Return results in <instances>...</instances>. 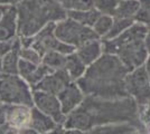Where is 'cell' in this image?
Returning <instances> with one entry per match:
<instances>
[{
  "instance_id": "cell-37",
  "label": "cell",
  "mask_w": 150,
  "mask_h": 134,
  "mask_svg": "<svg viewBox=\"0 0 150 134\" xmlns=\"http://www.w3.org/2000/svg\"><path fill=\"white\" fill-rule=\"evenodd\" d=\"M146 68H147V72H148V75H149V78H150V56L148 58V60H147V63H146Z\"/></svg>"
},
{
  "instance_id": "cell-35",
  "label": "cell",
  "mask_w": 150,
  "mask_h": 134,
  "mask_svg": "<svg viewBox=\"0 0 150 134\" xmlns=\"http://www.w3.org/2000/svg\"><path fill=\"white\" fill-rule=\"evenodd\" d=\"M20 131V133L21 134H40L39 132H37L36 130H34V128H21V130H19Z\"/></svg>"
},
{
  "instance_id": "cell-5",
  "label": "cell",
  "mask_w": 150,
  "mask_h": 134,
  "mask_svg": "<svg viewBox=\"0 0 150 134\" xmlns=\"http://www.w3.org/2000/svg\"><path fill=\"white\" fill-rule=\"evenodd\" d=\"M0 103L34 106L33 88L23 77L13 74H0Z\"/></svg>"
},
{
  "instance_id": "cell-11",
  "label": "cell",
  "mask_w": 150,
  "mask_h": 134,
  "mask_svg": "<svg viewBox=\"0 0 150 134\" xmlns=\"http://www.w3.org/2000/svg\"><path fill=\"white\" fill-rule=\"evenodd\" d=\"M18 37L17 6H5L0 18V41H13Z\"/></svg>"
},
{
  "instance_id": "cell-4",
  "label": "cell",
  "mask_w": 150,
  "mask_h": 134,
  "mask_svg": "<svg viewBox=\"0 0 150 134\" xmlns=\"http://www.w3.org/2000/svg\"><path fill=\"white\" fill-rule=\"evenodd\" d=\"M18 10V36H35L45 26L67 17L57 0H21Z\"/></svg>"
},
{
  "instance_id": "cell-12",
  "label": "cell",
  "mask_w": 150,
  "mask_h": 134,
  "mask_svg": "<svg viewBox=\"0 0 150 134\" xmlns=\"http://www.w3.org/2000/svg\"><path fill=\"white\" fill-rule=\"evenodd\" d=\"M85 96L86 95L79 86L77 82H72L57 95V97L61 102L64 114L69 115L81 105Z\"/></svg>"
},
{
  "instance_id": "cell-30",
  "label": "cell",
  "mask_w": 150,
  "mask_h": 134,
  "mask_svg": "<svg viewBox=\"0 0 150 134\" xmlns=\"http://www.w3.org/2000/svg\"><path fill=\"white\" fill-rule=\"evenodd\" d=\"M6 124V104L0 103V126Z\"/></svg>"
},
{
  "instance_id": "cell-26",
  "label": "cell",
  "mask_w": 150,
  "mask_h": 134,
  "mask_svg": "<svg viewBox=\"0 0 150 134\" xmlns=\"http://www.w3.org/2000/svg\"><path fill=\"white\" fill-rule=\"evenodd\" d=\"M20 58L34 64H42V55L34 47H23L20 49Z\"/></svg>"
},
{
  "instance_id": "cell-3",
  "label": "cell",
  "mask_w": 150,
  "mask_h": 134,
  "mask_svg": "<svg viewBox=\"0 0 150 134\" xmlns=\"http://www.w3.org/2000/svg\"><path fill=\"white\" fill-rule=\"evenodd\" d=\"M148 25L134 21V24L125 32L113 39L103 41V51L106 54L115 55L127 66L129 70L144 66L150 54L144 45V36Z\"/></svg>"
},
{
  "instance_id": "cell-2",
  "label": "cell",
  "mask_w": 150,
  "mask_h": 134,
  "mask_svg": "<svg viewBox=\"0 0 150 134\" xmlns=\"http://www.w3.org/2000/svg\"><path fill=\"white\" fill-rule=\"evenodd\" d=\"M129 72L118 56L104 53L88 66L77 84L84 94L88 96L104 100L130 97L125 89V77Z\"/></svg>"
},
{
  "instance_id": "cell-41",
  "label": "cell",
  "mask_w": 150,
  "mask_h": 134,
  "mask_svg": "<svg viewBox=\"0 0 150 134\" xmlns=\"http://www.w3.org/2000/svg\"><path fill=\"white\" fill-rule=\"evenodd\" d=\"M130 134H141V132H140L139 130H137V131H134V132H132V133H130Z\"/></svg>"
},
{
  "instance_id": "cell-19",
  "label": "cell",
  "mask_w": 150,
  "mask_h": 134,
  "mask_svg": "<svg viewBox=\"0 0 150 134\" xmlns=\"http://www.w3.org/2000/svg\"><path fill=\"white\" fill-rule=\"evenodd\" d=\"M140 9L141 5L139 0H120L113 17L122 19H134Z\"/></svg>"
},
{
  "instance_id": "cell-15",
  "label": "cell",
  "mask_w": 150,
  "mask_h": 134,
  "mask_svg": "<svg viewBox=\"0 0 150 134\" xmlns=\"http://www.w3.org/2000/svg\"><path fill=\"white\" fill-rule=\"evenodd\" d=\"M139 128L132 124H113L96 126L90 130H66V134H130Z\"/></svg>"
},
{
  "instance_id": "cell-14",
  "label": "cell",
  "mask_w": 150,
  "mask_h": 134,
  "mask_svg": "<svg viewBox=\"0 0 150 134\" xmlns=\"http://www.w3.org/2000/svg\"><path fill=\"white\" fill-rule=\"evenodd\" d=\"M75 53L83 60V63L88 67L90 65H92L94 62H96L104 54L103 41L100 38L90 40L80 47H77Z\"/></svg>"
},
{
  "instance_id": "cell-7",
  "label": "cell",
  "mask_w": 150,
  "mask_h": 134,
  "mask_svg": "<svg viewBox=\"0 0 150 134\" xmlns=\"http://www.w3.org/2000/svg\"><path fill=\"white\" fill-rule=\"evenodd\" d=\"M125 89L139 107L150 104V78L146 65L140 66L128 73L125 77Z\"/></svg>"
},
{
  "instance_id": "cell-25",
  "label": "cell",
  "mask_w": 150,
  "mask_h": 134,
  "mask_svg": "<svg viewBox=\"0 0 150 134\" xmlns=\"http://www.w3.org/2000/svg\"><path fill=\"white\" fill-rule=\"evenodd\" d=\"M119 1L120 0H95L94 8H96L101 13L114 16Z\"/></svg>"
},
{
  "instance_id": "cell-27",
  "label": "cell",
  "mask_w": 150,
  "mask_h": 134,
  "mask_svg": "<svg viewBox=\"0 0 150 134\" xmlns=\"http://www.w3.org/2000/svg\"><path fill=\"white\" fill-rule=\"evenodd\" d=\"M39 64H34L31 62H28L26 59L20 58L18 65V75L20 77H23L24 79H26L28 76H30L31 73L37 68V66Z\"/></svg>"
},
{
  "instance_id": "cell-6",
  "label": "cell",
  "mask_w": 150,
  "mask_h": 134,
  "mask_svg": "<svg viewBox=\"0 0 150 134\" xmlns=\"http://www.w3.org/2000/svg\"><path fill=\"white\" fill-rule=\"evenodd\" d=\"M55 35L59 40L73 46L75 49L90 40L99 38L92 27L82 25L69 17L55 24Z\"/></svg>"
},
{
  "instance_id": "cell-10",
  "label": "cell",
  "mask_w": 150,
  "mask_h": 134,
  "mask_svg": "<svg viewBox=\"0 0 150 134\" xmlns=\"http://www.w3.org/2000/svg\"><path fill=\"white\" fill-rule=\"evenodd\" d=\"M72 82L73 81L69 75V73L65 70V68H62V69L53 70L48 75H46L33 89H38L54 95H58Z\"/></svg>"
},
{
  "instance_id": "cell-31",
  "label": "cell",
  "mask_w": 150,
  "mask_h": 134,
  "mask_svg": "<svg viewBox=\"0 0 150 134\" xmlns=\"http://www.w3.org/2000/svg\"><path fill=\"white\" fill-rule=\"evenodd\" d=\"M21 0H0V7L5 6H16Z\"/></svg>"
},
{
  "instance_id": "cell-17",
  "label": "cell",
  "mask_w": 150,
  "mask_h": 134,
  "mask_svg": "<svg viewBox=\"0 0 150 134\" xmlns=\"http://www.w3.org/2000/svg\"><path fill=\"white\" fill-rule=\"evenodd\" d=\"M57 126H58V124L54 121V119H52L50 115L43 113L42 111L36 109L35 106H33L29 128L36 130L40 134H45L52 130H54Z\"/></svg>"
},
{
  "instance_id": "cell-34",
  "label": "cell",
  "mask_w": 150,
  "mask_h": 134,
  "mask_svg": "<svg viewBox=\"0 0 150 134\" xmlns=\"http://www.w3.org/2000/svg\"><path fill=\"white\" fill-rule=\"evenodd\" d=\"M144 45H146L147 51H149L150 54V25H148V30H147V34L144 36Z\"/></svg>"
},
{
  "instance_id": "cell-40",
  "label": "cell",
  "mask_w": 150,
  "mask_h": 134,
  "mask_svg": "<svg viewBox=\"0 0 150 134\" xmlns=\"http://www.w3.org/2000/svg\"><path fill=\"white\" fill-rule=\"evenodd\" d=\"M2 13H4V7H0V18L2 16Z\"/></svg>"
},
{
  "instance_id": "cell-13",
  "label": "cell",
  "mask_w": 150,
  "mask_h": 134,
  "mask_svg": "<svg viewBox=\"0 0 150 134\" xmlns=\"http://www.w3.org/2000/svg\"><path fill=\"white\" fill-rule=\"evenodd\" d=\"M33 106L21 104H6V124L16 130L28 128L31 120Z\"/></svg>"
},
{
  "instance_id": "cell-38",
  "label": "cell",
  "mask_w": 150,
  "mask_h": 134,
  "mask_svg": "<svg viewBox=\"0 0 150 134\" xmlns=\"http://www.w3.org/2000/svg\"><path fill=\"white\" fill-rule=\"evenodd\" d=\"M0 74H2V59L0 58Z\"/></svg>"
},
{
  "instance_id": "cell-9",
  "label": "cell",
  "mask_w": 150,
  "mask_h": 134,
  "mask_svg": "<svg viewBox=\"0 0 150 134\" xmlns=\"http://www.w3.org/2000/svg\"><path fill=\"white\" fill-rule=\"evenodd\" d=\"M33 101H34V106L36 109L42 111L45 114L50 115L58 125L64 126L67 115L64 114L57 95L38 89H33Z\"/></svg>"
},
{
  "instance_id": "cell-29",
  "label": "cell",
  "mask_w": 150,
  "mask_h": 134,
  "mask_svg": "<svg viewBox=\"0 0 150 134\" xmlns=\"http://www.w3.org/2000/svg\"><path fill=\"white\" fill-rule=\"evenodd\" d=\"M13 41H0V58L1 59L4 58V56L8 51H10V48L13 46Z\"/></svg>"
},
{
  "instance_id": "cell-32",
  "label": "cell",
  "mask_w": 150,
  "mask_h": 134,
  "mask_svg": "<svg viewBox=\"0 0 150 134\" xmlns=\"http://www.w3.org/2000/svg\"><path fill=\"white\" fill-rule=\"evenodd\" d=\"M45 134H66V128H64L63 125H58L57 128H55L54 130H52V131Z\"/></svg>"
},
{
  "instance_id": "cell-8",
  "label": "cell",
  "mask_w": 150,
  "mask_h": 134,
  "mask_svg": "<svg viewBox=\"0 0 150 134\" xmlns=\"http://www.w3.org/2000/svg\"><path fill=\"white\" fill-rule=\"evenodd\" d=\"M55 24L56 22H50L35 36H33L31 47H34L42 55V57L44 54L50 51H58L64 55H69L76 51L73 46L65 44L57 38L55 35Z\"/></svg>"
},
{
  "instance_id": "cell-33",
  "label": "cell",
  "mask_w": 150,
  "mask_h": 134,
  "mask_svg": "<svg viewBox=\"0 0 150 134\" xmlns=\"http://www.w3.org/2000/svg\"><path fill=\"white\" fill-rule=\"evenodd\" d=\"M13 130H16V128H13L8 124H4L2 126H0V134H11Z\"/></svg>"
},
{
  "instance_id": "cell-22",
  "label": "cell",
  "mask_w": 150,
  "mask_h": 134,
  "mask_svg": "<svg viewBox=\"0 0 150 134\" xmlns=\"http://www.w3.org/2000/svg\"><path fill=\"white\" fill-rule=\"evenodd\" d=\"M113 21H114L113 16L101 13L100 17L98 18V20L95 21V24L92 27L95 34L99 36V38L103 39L109 34V32L111 30V27L113 25Z\"/></svg>"
},
{
  "instance_id": "cell-18",
  "label": "cell",
  "mask_w": 150,
  "mask_h": 134,
  "mask_svg": "<svg viewBox=\"0 0 150 134\" xmlns=\"http://www.w3.org/2000/svg\"><path fill=\"white\" fill-rule=\"evenodd\" d=\"M65 70L69 73L73 82H77L81 78L88 69V66L83 63L81 58L77 56L76 53H72L67 55L66 63H65Z\"/></svg>"
},
{
  "instance_id": "cell-39",
  "label": "cell",
  "mask_w": 150,
  "mask_h": 134,
  "mask_svg": "<svg viewBox=\"0 0 150 134\" xmlns=\"http://www.w3.org/2000/svg\"><path fill=\"white\" fill-rule=\"evenodd\" d=\"M11 134H21V133H20V131H19V130H13V132Z\"/></svg>"
},
{
  "instance_id": "cell-24",
  "label": "cell",
  "mask_w": 150,
  "mask_h": 134,
  "mask_svg": "<svg viewBox=\"0 0 150 134\" xmlns=\"http://www.w3.org/2000/svg\"><path fill=\"white\" fill-rule=\"evenodd\" d=\"M61 6L66 10H86L94 8L95 0H57Z\"/></svg>"
},
{
  "instance_id": "cell-36",
  "label": "cell",
  "mask_w": 150,
  "mask_h": 134,
  "mask_svg": "<svg viewBox=\"0 0 150 134\" xmlns=\"http://www.w3.org/2000/svg\"><path fill=\"white\" fill-rule=\"evenodd\" d=\"M139 1L141 5V9L150 11V0H139Z\"/></svg>"
},
{
  "instance_id": "cell-1",
  "label": "cell",
  "mask_w": 150,
  "mask_h": 134,
  "mask_svg": "<svg viewBox=\"0 0 150 134\" xmlns=\"http://www.w3.org/2000/svg\"><path fill=\"white\" fill-rule=\"evenodd\" d=\"M125 123L139 130L144 128L139 106L132 97L104 100L86 95L81 105L67 115L64 128L85 131L96 126Z\"/></svg>"
},
{
  "instance_id": "cell-21",
  "label": "cell",
  "mask_w": 150,
  "mask_h": 134,
  "mask_svg": "<svg viewBox=\"0 0 150 134\" xmlns=\"http://www.w3.org/2000/svg\"><path fill=\"white\" fill-rule=\"evenodd\" d=\"M66 57H67V55L61 54L58 51H47L46 54L43 55V57H42V64L47 66L52 70L62 69V68L65 67Z\"/></svg>"
},
{
  "instance_id": "cell-28",
  "label": "cell",
  "mask_w": 150,
  "mask_h": 134,
  "mask_svg": "<svg viewBox=\"0 0 150 134\" xmlns=\"http://www.w3.org/2000/svg\"><path fill=\"white\" fill-rule=\"evenodd\" d=\"M140 119L144 125H150V104L144 107H139Z\"/></svg>"
},
{
  "instance_id": "cell-20",
  "label": "cell",
  "mask_w": 150,
  "mask_h": 134,
  "mask_svg": "<svg viewBox=\"0 0 150 134\" xmlns=\"http://www.w3.org/2000/svg\"><path fill=\"white\" fill-rule=\"evenodd\" d=\"M101 13L96 8H91L86 10H71L67 11V17L79 21L82 25L93 27L95 21L100 17Z\"/></svg>"
},
{
  "instance_id": "cell-23",
  "label": "cell",
  "mask_w": 150,
  "mask_h": 134,
  "mask_svg": "<svg viewBox=\"0 0 150 134\" xmlns=\"http://www.w3.org/2000/svg\"><path fill=\"white\" fill-rule=\"evenodd\" d=\"M134 19H122V18H114L113 25L111 27V30L109 34L104 37V40H109V39H113L115 37L120 36L122 32H125L128 28H130L133 24H134Z\"/></svg>"
},
{
  "instance_id": "cell-16",
  "label": "cell",
  "mask_w": 150,
  "mask_h": 134,
  "mask_svg": "<svg viewBox=\"0 0 150 134\" xmlns=\"http://www.w3.org/2000/svg\"><path fill=\"white\" fill-rule=\"evenodd\" d=\"M20 49L21 43L19 36L13 41L10 51L7 53L2 58V73L18 75V65L20 60Z\"/></svg>"
}]
</instances>
